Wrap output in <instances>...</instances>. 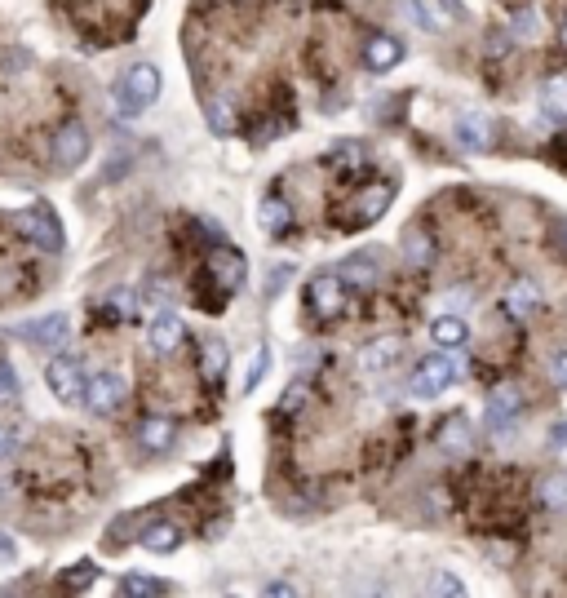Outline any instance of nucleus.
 Masks as SVG:
<instances>
[{
    "mask_svg": "<svg viewBox=\"0 0 567 598\" xmlns=\"http://www.w3.org/2000/svg\"><path fill=\"white\" fill-rule=\"evenodd\" d=\"M346 306H350V284H342L333 271L315 275V280L306 284V311L315 319H324V324H337V319L346 315Z\"/></svg>",
    "mask_w": 567,
    "mask_h": 598,
    "instance_id": "obj_1",
    "label": "nucleus"
},
{
    "mask_svg": "<svg viewBox=\"0 0 567 598\" xmlns=\"http://www.w3.org/2000/svg\"><path fill=\"white\" fill-rule=\"evenodd\" d=\"M116 98H120V107H129L125 116H138L142 107H151V102L160 98V71L151 63H133L125 76H120Z\"/></svg>",
    "mask_w": 567,
    "mask_h": 598,
    "instance_id": "obj_2",
    "label": "nucleus"
},
{
    "mask_svg": "<svg viewBox=\"0 0 567 598\" xmlns=\"http://www.w3.org/2000/svg\"><path fill=\"white\" fill-rule=\"evenodd\" d=\"M452 381H457V364H452L448 355H426L417 368H412L408 386H412V395L430 399V395H443Z\"/></svg>",
    "mask_w": 567,
    "mask_h": 598,
    "instance_id": "obj_3",
    "label": "nucleus"
},
{
    "mask_svg": "<svg viewBox=\"0 0 567 598\" xmlns=\"http://www.w3.org/2000/svg\"><path fill=\"white\" fill-rule=\"evenodd\" d=\"M45 381H49V390H54L63 404H80V399H85V368H80V359H71V355L49 359Z\"/></svg>",
    "mask_w": 567,
    "mask_h": 598,
    "instance_id": "obj_4",
    "label": "nucleus"
},
{
    "mask_svg": "<svg viewBox=\"0 0 567 598\" xmlns=\"http://www.w3.org/2000/svg\"><path fill=\"white\" fill-rule=\"evenodd\" d=\"M80 404H89V412H98V417H111V412L125 404V381L116 373L85 377V399H80Z\"/></svg>",
    "mask_w": 567,
    "mask_h": 598,
    "instance_id": "obj_5",
    "label": "nucleus"
},
{
    "mask_svg": "<svg viewBox=\"0 0 567 598\" xmlns=\"http://www.w3.org/2000/svg\"><path fill=\"white\" fill-rule=\"evenodd\" d=\"M404 355H408L404 337L386 333V337H377V342H368L364 350H359V368H364V373H386V368H395Z\"/></svg>",
    "mask_w": 567,
    "mask_h": 598,
    "instance_id": "obj_6",
    "label": "nucleus"
},
{
    "mask_svg": "<svg viewBox=\"0 0 567 598\" xmlns=\"http://www.w3.org/2000/svg\"><path fill=\"white\" fill-rule=\"evenodd\" d=\"M85 156H89V129L80 125V120H67V125L54 133V164L58 169H76Z\"/></svg>",
    "mask_w": 567,
    "mask_h": 598,
    "instance_id": "obj_7",
    "label": "nucleus"
},
{
    "mask_svg": "<svg viewBox=\"0 0 567 598\" xmlns=\"http://www.w3.org/2000/svg\"><path fill=\"white\" fill-rule=\"evenodd\" d=\"M18 226H23V231L32 235L40 249H49V253L63 249V226H58L54 209H45V204H36L32 213H23V218H18Z\"/></svg>",
    "mask_w": 567,
    "mask_h": 598,
    "instance_id": "obj_8",
    "label": "nucleus"
},
{
    "mask_svg": "<svg viewBox=\"0 0 567 598\" xmlns=\"http://www.w3.org/2000/svg\"><path fill=\"white\" fill-rule=\"evenodd\" d=\"M404 63V40L390 36V32H377L364 40V67L368 71H390Z\"/></svg>",
    "mask_w": 567,
    "mask_h": 598,
    "instance_id": "obj_9",
    "label": "nucleus"
},
{
    "mask_svg": "<svg viewBox=\"0 0 567 598\" xmlns=\"http://www.w3.org/2000/svg\"><path fill=\"white\" fill-rule=\"evenodd\" d=\"M333 275H337L342 284H350V293H355V288H373V284L381 280V266H377L373 253H355V257H346V262L337 266Z\"/></svg>",
    "mask_w": 567,
    "mask_h": 598,
    "instance_id": "obj_10",
    "label": "nucleus"
},
{
    "mask_svg": "<svg viewBox=\"0 0 567 598\" xmlns=\"http://www.w3.org/2000/svg\"><path fill=\"white\" fill-rule=\"evenodd\" d=\"M182 337H187V328H182L178 315H156L147 324V346L156 350V355H173V350L182 346Z\"/></svg>",
    "mask_w": 567,
    "mask_h": 598,
    "instance_id": "obj_11",
    "label": "nucleus"
},
{
    "mask_svg": "<svg viewBox=\"0 0 567 598\" xmlns=\"http://www.w3.org/2000/svg\"><path fill=\"white\" fill-rule=\"evenodd\" d=\"M390 204H395V187H390V182H373V187L359 191V200L350 213H355V222H377Z\"/></svg>",
    "mask_w": 567,
    "mask_h": 598,
    "instance_id": "obj_12",
    "label": "nucleus"
},
{
    "mask_svg": "<svg viewBox=\"0 0 567 598\" xmlns=\"http://www.w3.org/2000/svg\"><path fill=\"white\" fill-rule=\"evenodd\" d=\"M23 333H27V342H36L40 350H58V346H67L71 328H67V315H45V319H36V324H27Z\"/></svg>",
    "mask_w": 567,
    "mask_h": 598,
    "instance_id": "obj_13",
    "label": "nucleus"
},
{
    "mask_svg": "<svg viewBox=\"0 0 567 598\" xmlns=\"http://www.w3.org/2000/svg\"><path fill=\"white\" fill-rule=\"evenodd\" d=\"M138 443L147 452H169L173 443H178V421L173 417H147L138 426Z\"/></svg>",
    "mask_w": 567,
    "mask_h": 598,
    "instance_id": "obj_14",
    "label": "nucleus"
},
{
    "mask_svg": "<svg viewBox=\"0 0 567 598\" xmlns=\"http://www.w3.org/2000/svg\"><path fill=\"white\" fill-rule=\"evenodd\" d=\"M435 235L426 231V226H408L404 231V262L417 266V271H426L430 262H435Z\"/></svg>",
    "mask_w": 567,
    "mask_h": 598,
    "instance_id": "obj_15",
    "label": "nucleus"
},
{
    "mask_svg": "<svg viewBox=\"0 0 567 598\" xmlns=\"http://www.w3.org/2000/svg\"><path fill=\"white\" fill-rule=\"evenodd\" d=\"M138 541H142V550H151V554H173L182 545V528L169 519H160V523H147Z\"/></svg>",
    "mask_w": 567,
    "mask_h": 598,
    "instance_id": "obj_16",
    "label": "nucleus"
},
{
    "mask_svg": "<svg viewBox=\"0 0 567 598\" xmlns=\"http://www.w3.org/2000/svg\"><path fill=\"white\" fill-rule=\"evenodd\" d=\"M457 142L466 151H488L492 147V125L479 116V111H466V116L457 120Z\"/></svg>",
    "mask_w": 567,
    "mask_h": 598,
    "instance_id": "obj_17",
    "label": "nucleus"
},
{
    "mask_svg": "<svg viewBox=\"0 0 567 598\" xmlns=\"http://www.w3.org/2000/svg\"><path fill=\"white\" fill-rule=\"evenodd\" d=\"M536 306H541V288H536V280H514L505 288V311L514 319H528Z\"/></svg>",
    "mask_w": 567,
    "mask_h": 598,
    "instance_id": "obj_18",
    "label": "nucleus"
},
{
    "mask_svg": "<svg viewBox=\"0 0 567 598\" xmlns=\"http://www.w3.org/2000/svg\"><path fill=\"white\" fill-rule=\"evenodd\" d=\"M514 412H519V390L514 386H497L488 399V430H505L514 421Z\"/></svg>",
    "mask_w": 567,
    "mask_h": 598,
    "instance_id": "obj_19",
    "label": "nucleus"
},
{
    "mask_svg": "<svg viewBox=\"0 0 567 598\" xmlns=\"http://www.w3.org/2000/svg\"><path fill=\"white\" fill-rule=\"evenodd\" d=\"M213 275H218V284L222 288H240L244 284V257H240V249H218L213 253Z\"/></svg>",
    "mask_w": 567,
    "mask_h": 598,
    "instance_id": "obj_20",
    "label": "nucleus"
},
{
    "mask_svg": "<svg viewBox=\"0 0 567 598\" xmlns=\"http://www.w3.org/2000/svg\"><path fill=\"white\" fill-rule=\"evenodd\" d=\"M430 337H435V346L452 350V346H466L470 328H466V319H461V315H439L435 324H430Z\"/></svg>",
    "mask_w": 567,
    "mask_h": 598,
    "instance_id": "obj_21",
    "label": "nucleus"
},
{
    "mask_svg": "<svg viewBox=\"0 0 567 598\" xmlns=\"http://www.w3.org/2000/svg\"><path fill=\"white\" fill-rule=\"evenodd\" d=\"M536 501H541L545 510H567V474L563 470L545 474V479L536 483Z\"/></svg>",
    "mask_w": 567,
    "mask_h": 598,
    "instance_id": "obj_22",
    "label": "nucleus"
},
{
    "mask_svg": "<svg viewBox=\"0 0 567 598\" xmlns=\"http://www.w3.org/2000/svg\"><path fill=\"white\" fill-rule=\"evenodd\" d=\"M257 222H262L266 235H284L288 226H293V209H288L280 195H271V200H262V218Z\"/></svg>",
    "mask_w": 567,
    "mask_h": 598,
    "instance_id": "obj_23",
    "label": "nucleus"
},
{
    "mask_svg": "<svg viewBox=\"0 0 567 598\" xmlns=\"http://www.w3.org/2000/svg\"><path fill=\"white\" fill-rule=\"evenodd\" d=\"M222 368H226L222 342H204V346H200V373H204V381H213V386H218V381H222Z\"/></svg>",
    "mask_w": 567,
    "mask_h": 598,
    "instance_id": "obj_24",
    "label": "nucleus"
},
{
    "mask_svg": "<svg viewBox=\"0 0 567 598\" xmlns=\"http://www.w3.org/2000/svg\"><path fill=\"white\" fill-rule=\"evenodd\" d=\"M439 448H448V452H466L470 448V430H466V417H448V426L439 430Z\"/></svg>",
    "mask_w": 567,
    "mask_h": 598,
    "instance_id": "obj_25",
    "label": "nucleus"
},
{
    "mask_svg": "<svg viewBox=\"0 0 567 598\" xmlns=\"http://www.w3.org/2000/svg\"><path fill=\"white\" fill-rule=\"evenodd\" d=\"M120 594L125 598H156V594H169V585L151 581V576H125V581H120Z\"/></svg>",
    "mask_w": 567,
    "mask_h": 598,
    "instance_id": "obj_26",
    "label": "nucleus"
},
{
    "mask_svg": "<svg viewBox=\"0 0 567 598\" xmlns=\"http://www.w3.org/2000/svg\"><path fill=\"white\" fill-rule=\"evenodd\" d=\"M541 98H545V107L554 111V120H567V80H550Z\"/></svg>",
    "mask_w": 567,
    "mask_h": 598,
    "instance_id": "obj_27",
    "label": "nucleus"
},
{
    "mask_svg": "<svg viewBox=\"0 0 567 598\" xmlns=\"http://www.w3.org/2000/svg\"><path fill=\"white\" fill-rule=\"evenodd\" d=\"M94 581H98V567H94V563H76V567H71V572L63 576L67 590H85V585H94Z\"/></svg>",
    "mask_w": 567,
    "mask_h": 598,
    "instance_id": "obj_28",
    "label": "nucleus"
},
{
    "mask_svg": "<svg viewBox=\"0 0 567 598\" xmlns=\"http://www.w3.org/2000/svg\"><path fill=\"white\" fill-rule=\"evenodd\" d=\"M266 368H271V350L257 346L253 350V364H249V377H244V390H257V381H262Z\"/></svg>",
    "mask_w": 567,
    "mask_h": 598,
    "instance_id": "obj_29",
    "label": "nucleus"
},
{
    "mask_svg": "<svg viewBox=\"0 0 567 598\" xmlns=\"http://www.w3.org/2000/svg\"><path fill=\"white\" fill-rule=\"evenodd\" d=\"M235 125V111L226 107V102H209V129L213 133H231Z\"/></svg>",
    "mask_w": 567,
    "mask_h": 598,
    "instance_id": "obj_30",
    "label": "nucleus"
},
{
    "mask_svg": "<svg viewBox=\"0 0 567 598\" xmlns=\"http://www.w3.org/2000/svg\"><path fill=\"white\" fill-rule=\"evenodd\" d=\"M430 594H448V598H461V594H466V585H461L457 576H435V581H430Z\"/></svg>",
    "mask_w": 567,
    "mask_h": 598,
    "instance_id": "obj_31",
    "label": "nucleus"
},
{
    "mask_svg": "<svg viewBox=\"0 0 567 598\" xmlns=\"http://www.w3.org/2000/svg\"><path fill=\"white\" fill-rule=\"evenodd\" d=\"M14 395H23V390H18V381H14V373H9V364H0V404H9Z\"/></svg>",
    "mask_w": 567,
    "mask_h": 598,
    "instance_id": "obj_32",
    "label": "nucleus"
},
{
    "mask_svg": "<svg viewBox=\"0 0 567 598\" xmlns=\"http://www.w3.org/2000/svg\"><path fill=\"white\" fill-rule=\"evenodd\" d=\"M18 439H23V435H18L14 426H5V421H0V461H5V457H14Z\"/></svg>",
    "mask_w": 567,
    "mask_h": 598,
    "instance_id": "obj_33",
    "label": "nucleus"
},
{
    "mask_svg": "<svg viewBox=\"0 0 567 598\" xmlns=\"http://www.w3.org/2000/svg\"><path fill=\"white\" fill-rule=\"evenodd\" d=\"M435 9L448 18V23H466V9H461L457 0H435Z\"/></svg>",
    "mask_w": 567,
    "mask_h": 598,
    "instance_id": "obj_34",
    "label": "nucleus"
},
{
    "mask_svg": "<svg viewBox=\"0 0 567 598\" xmlns=\"http://www.w3.org/2000/svg\"><path fill=\"white\" fill-rule=\"evenodd\" d=\"M262 594H271V598H293V594H297V585H288V581H266V585H262Z\"/></svg>",
    "mask_w": 567,
    "mask_h": 598,
    "instance_id": "obj_35",
    "label": "nucleus"
},
{
    "mask_svg": "<svg viewBox=\"0 0 567 598\" xmlns=\"http://www.w3.org/2000/svg\"><path fill=\"white\" fill-rule=\"evenodd\" d=\"M111 311H116V315H133V311H138V302H133V293H116V297H111Z\"/></svg>",
    "mask_w": 567,
    "mask_h": 598,
    "instance_id": "obj_36",
    "label": "nucleus"
},
{
    "mask_svg": "<svg viewBox=\"0 0 567 598\" xmlns=\"http://www.w3.org/2000/svg\"><path fill=\"white\" fill-rule=\"evenodd\" d=\"M550 373H554V381H559V386L567 390V350H559V355H554V364H550Z\"/></svg>",
    "mask_w": 567,
    "mask_h": 598,
    "instance_id": "obj_37",
    "label": "nucleus"
},
{
    "mask_svg": "<svg viewBox=\"0 0 567 598\" xmlns=\"http://www.w3.org/2000/svg\"><path fill=\"white\" fill-rule=\"evenodd\" d=\"M550 448H567V417H563V421H554V430H550Z\"/></svg>",
    "mask_w": 567,
    "mask_h": 598,
    "instance_id": "obj_38",
    "label": "nucleus"
},
{
    "mask_svg": "<svg viewBox=\"0 0 567 598\" xmlns=\"http://www.w3.org/2000/svg\"><path fill=\"white\" fill-rule=\"evenodd\" d=\"M302 399H306V390H288V399H284V412H293L297 404H302Z\"/></svg>",
    "mask_w": 567,
    "mask_h": 598,
    "instance_id": "obj_39",
    "label": "nucleus"
},
{
    "mask_svg": "<svg viewBox=\"0 0 567 598\" xmlns=\"http://www.w3.org/2000/svg\"><path fill=\"white\" fill-rule=\"evenodd\" d=\"M559 40H563V49H567V23H563V32H559Z\"/></svg>",
    "mask_w": 567,
    "mask_h": 598,
    "instance_id": "obj_40",
    "label": "nucleus"
}]
</instances>
